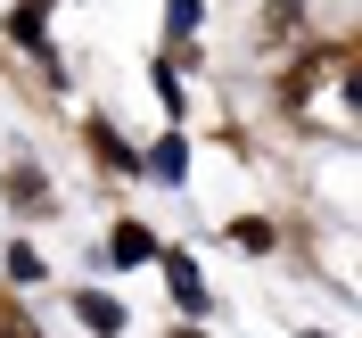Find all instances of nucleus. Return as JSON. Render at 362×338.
Returning <instances> with one entry per match:
<instances>
[{"label":"nucleus","instance_id":"1","mask_svg":"<svg viewBox=\"0 0 362 338\" xmlns=\"http://www.w3.org/2000/svg\"><path fill=\"white\" fill-rule=\"evenodd\" d=\"M8 33H17L25 50H42V58H49V9H42V0H17V9H8Z\"/></svg>","mask_w":362,"mask_h":338},{"label":"nucleus","instance_id":"2","mask_svg":"<svg viewBox=\"0 0 362 338\" xmlns=\"http://www.w3.org/2000/svg\"><path fill=\"white\" fill-rule=\"evenodd\" d=\"M148 256H157V240H148V231H140V223H115V240H107V264H148Z\"/></svg>","mask_w":362,"mask_h":338},{"label":"nucleus","instance_id":"3","mask_svg":"<svg viewBox=\"0 0 362 338\" xmlns=\"http://www.w3.org/2000/svg\"><path fill=\"white\" fill-rule=\"evenodd\" d=\"M165 281H173V297L189 305V314H206V281H198V264H189V256H165Z\"/></svg>","mask_w":362,"mask_h":338},{"label":"nucleus","instance_id":"4","mask_svg":"<svg viewBox=\"0 0 362 338\" xmlns=\"http://www.w3.org/2000/svg\"><path fill=\"white\" fill-rule=\"evenodd\" d=\"M148 174H157V181H181V174H189V140H181V133H165L157 149H148Z\"/></svg>","mask_w":362,"mask_h":338},{"label":"nucleus","instance_id":"5","mask_svg":"<svg viewBox=\"0 0 362 338\" xmlns=\"http://www.w3.org/2000/svg\"><path fill=\"white\" fill-rule=\"evenodd\" d=\"M74 314H83L90 330H99V338H115V330H124V305H115V297H83Z\"/></svg>","mask_w":362,"mask_h":338},{"label":"nucleus","instance_id":"6","mask_svg":"<svg viewBox=\"0 0 362 338\" xmlns=\"http://www.w3.org/2000/svg\"><path fill=\"white\" fill-rule=\"evenodd\" d=\"M90 149H99V157H107V165H140V157H132V149H124V140H115V133H107V124H99V133H90Z\"/></svg>","mask_w":362,"mask_h":338},{"label":"nucleus","instance_id":"7","mask_svg":"<svg viewBox=\"0 0 362 338\" xmlns=\"http://www.w3.org/2000/svg\"><path fill=\"white\" fill-rule=\"evenodd\" d=\"M8 198H17V206H42V174H8Z\"/></svg>","mask_w":362,"mask_h":338},{"label":"nucleus","instance_id":"8","mask_svg":"<svg viewBox=\"0 0 362 338\" xmlns=\"http://www.w3.org/2000/svg\"><path fill=\"white\" fill-rule=\"evenodd\" d=\"M8 281H42V256H33V248H8Z\"/></svg>","mask_w":362,"mask_h":338},{"label":"nucleus","instance_id":"9","mask_svg":"<svg viewBox=\"0 0 362 338\" xmlns=\"http://www.w3.org/2000/svg\"><path fill=\"white\" fill-rule=\"evenodd\" d=\"M198 25V0H173V33H189Z\"/></svg>","mask_w":362,"mask_h":338},{"label":"nucleus","instance_id":"10","mask_svg":"<svg viewBox=\"0 0 362 338\" xmlns=\"http://www.w3.org/2000/svg\"><path fill=\"white\" fill-rule=\"evenodd\" d=\"M0 338H42V330H33V322H0Z\"/></svg>","mask_w":362,"mask_h":338},{"label":"nucleus","instance_id":"11","mask_svg":"<svg viewBox=\"0 0 362 338\" xmlns=\"http://www.w3.org/2000/svg\"><path fill=\"white\" fill-rule=\"evenodd\" d=\"M173 338H206V330H173Z\"/></svg>","mask_w":362,"mask_h":338},{"label":"nucleus","instance_id":"12","mask_svg":"<svg viewBox=\"0 0 362 338\" xmlns=\"http://www.w3.org/2000/svg\"><path fill=\"white\" fill-rule=\"evenodd\" d=\"M305 338H321V330H305Z\"/></svg>","mask_w":362,"mask_h":338}]
</instances>
